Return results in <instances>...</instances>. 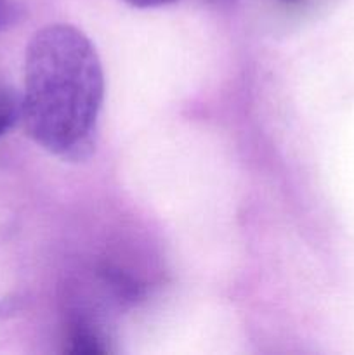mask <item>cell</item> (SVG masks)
Returning <instances> with one entry per match:
<instances>
[{"mask_svg": "<svg viewBox=\"0 0 354 355\" xmlns=\"http://www.w3.org/2000/svg\"><path fill=\"white\" fill-rule=\"evenodd\" d=\"M103 99V66L82 31L52 24L31 38L21 120L40 148L66 162L85 159L96 142Z\"/></svg>", "mask_w": 354, "mask_h": 355, "instance_id": "6da1fadb", "label": "cell"}, {"mask_svg": "<svg viewBox=\"0 0 354 355\" xmlns=\"http://www.w3.org/2000/svg\"><path fill=\"white\" fill-rule=\"evenodd\" d=\"M21 116V101L12 89L0 83V137Z\"/></svg>", "mask_w": 354, "mask_h": 355, "instance_id": "7a4b0ae2", "label": "cell"}, {"mask_svg": "<svg viewBox=\"0 0 354 355\" xmlns=\"http://www.w3.org/2000/svg\"><path fill=\"white\" fill-rule=\"evenodd\" d=\"M130 6L139 7V9H153V7H163L169 3L176 2V0H125Z\"/></svg>", "mask_w": 354, "mask_h": 355, "instance_id": "3957f363", "label": "cell"}, {"mask_svg": "<svg viewBox=\"0 0 354 355\" xmlns=\"http://www.w3.org/2000/svg\"><path fill=\"white\" fill-rule=\"evenodd\" d=\"M3 14H6V0H0V24L3 21Z\"/></svg>", "mask_w": 354, "mask_h": 355, "instance_id": "277c9868", "label": "cell"}, {"mask_svg": "<svg viewBox=\"0 0 354 355\" xmlns=\"http://www.w3.org/2000/svg\"><path fill=\"white\" fill-rule=\"evenodd\" d=\"M281 2H285V3H290V6H297V3H301L302 0H281Z\"/></svg>", "mask_w": 354, "mask_h": 355, "instance_id": "5b68a950", "label": "cell"}]
</instances>
